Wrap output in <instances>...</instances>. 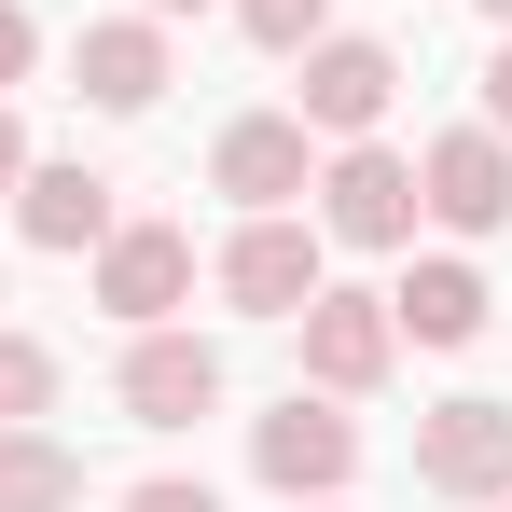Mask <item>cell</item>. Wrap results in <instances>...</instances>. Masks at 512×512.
<instances>
[{
  "mask_svg": "<svg viewBox=\"0 0 512 512\" xmlns=\"http://www.w3.org/2000/svg\"><path fill=\"white\" fill-rule=\"evenodd\" d=\"M305 194H319V236H346V250H402V236H416V167L374 153V139H346Z\"/></svg>",
  "mask_w": 512,
  "mask_h": 512,
  "instance_id": "6da1fadb",
  "label": "cell"
},
{
  "mask_svg": "<svg viewBox=\"0 0 512 512\" xmlns=\"http://www.w3.org/2000/svg\"><path fill=\"white\" fill-rule=\"evenodd\" d=\"M291 319H305V374H319L333 402H360V388H388V346H402V319H388V291H333V277H319V291H305Z\"/></svg>",
  "mask_w": 512,
  "mask_h": 512,
  "instance_id": "7a4b0ae2",
  "label": "cell"
},
{
  "mask_svg": "<svg viewBox=\"0 0 512 512\" xmlns=\"http://www.w3.org/2000/svg\"><path fill=\"white\" fill-rule=\"evenodd\" d=\"M416 208L443 222V236H499V222H512V139H499V125L429 139V153H416Z\"/></svg>",
  "mask_w": 512,
  "mask_h": 512,
  "instance_id": "3957f363",
  "label": "cell"
},
{
  "mask_svg": "<svg viewBox=\"0 0 512 512\" xmlns=\"http://www.w3.org/2000/svg\"><path fill=\"white\" fill-rule=\"evenodd\" d=\"M388 97H402V56H388V42H305V97H291V125H305V139H374Z\"/></svg>",
  "mask_w": 512,
  "mask_h": 512,
  "instance_id": "277c9868",
  "label": "cell"
},
{
  "mask_svg": "<svg viewBox=\"0 0 512 512\" xmlns=\"http://www.w3.org/2000/svg\"><path fill=\"white\" fill-rule=\"evenodd\" d=\"M180 291H194V236H180V222H111V236H97V305H111L125 333L180 319Z\"/></svg>",
  "mask_w": 512,
  "mask_h": 512,
  "instance_id": "5b68a950",
  "label": "cell"
},
{
  "mask_svg": "<svg viewBox=\"0 0 512 512\" xmlns=\"http://www.w3.org/2000/svg\"><path fill=\"white\" fill-rule=\"evenodd\" d=\"M416 485H443V499H499L512 485V402H429L416 416Z\"/></svg>",
  "mask_w": 512,
  "mask_h": 512,
  "instance_id": "8992f818",
  "label": "cell"
},
{
  "mask_svg": "<svg viewBox=\"0 0 512 512\" xmlns=\"http://www.w3.org/2000/svg\"><path fill=\"white\" fill-rule=\"evenodd\" d=\"M250 471L277 485V499H333L346 471H360V429H346L333 402H305V388H291V402L250 429Z\"/></svg>",
  "mask_w": 512,
  "mask_h": 512,
  "instance_id": "52a82bcc",
  "label": "cell"
},
{
  "mask_svg": "<svg viewBox=\"0 0 512 512\" xmlns=\"http://www.w3.org/2000/svg\"><path fill=\"white\" fill-rule=\"evenodd\" d=\"M125 416H139V429H194V416H222V346L153 319V333L125 346Z\"/></svg>",
  "mask_w": 512,
  "mask_h": 512,
  "instance_id": "ba28073f",
  "label": "cell"
},
{
  "mask_svg": "<svg viewBox=\"0 0 512 512\" xmlns=\"http://www.w3.org/2000/svg\"><path fill=\"white\" fill-rule=\"evenodd\" d=\"M319 291V222H291V208H250V236L222 250V305H250V319H291Z\"/></svg>",
  "mask_w": 512,
  "mask_h": 512,
  "instance_id": "9c48e42d",
  "label": "cell"
},
{
  "mask_svg": "<svg viewBox=\"0 0 512 512\" xmlns=\"http://www.w3.org/2000/svg\"><path fill=\"white\" fill-rule=\"evenodd\" d=\"M70 84H84L97 111H153V97H167V14H111V28H84V42H70Z\"/></svg>",
  "mask_w": 512,
  "mask_h": 512,
  "instance_id": "30bf717a",
  "label": "cell"
},
{
  "mask_svg": "<svg viewBox=\"0 0 512 512\" xmlns=\"http://www.w3.org/2000/svg\"><path fill=\"white\" fill-rule=\"evenodd\" d=\"M208 180H222L236 208H291V194H305L319 167H305V125H291V111H250V125H222Z\"/></svg>",
  "mask_w": 512,
  "mask_h": 512,
  "instance_id": "8fae6325",
  "label": "cell"
},
{
  "mask_svg": "<svg viewBox=\"0 0 512 512\" xmlns=\"http://www.w3.org/2000/svg\"><path fill=\"white\" fill-rule=\"evenodd\" d=\"M14 222H28V250H97L111 236V180L70 153V167H28L14 180Z\"/></svg>",
  "mask_w": 512,
  "mask_h": 512,
  "instance_id": "7c38bea8",
  "label": "cell"
},
{
  "mask_svg": "<svg viewBox=\"0 0 512 512\" xmlns=\"http://www.w3.org/2000/svg\"><path fill=\"white\" fill-rule=\"evenodd\" d=\"M388 319H402L416 346H471L485 333V277H471V263H416V277L388 291Z\"/></svg>",
  "mask_w": 512,
  "mask_h": 512,
  "instance_id": "4fadbf2b",
  "label": "cell"
},
{
  "mask_svg": "<svg viewBox=\"0 0 512 512\" xmlns=\"http://www.w3.org/2000/svg\"><path fill=\"white\" fill-rule=\"evenodd\" d=\"M84 499V457L56 429H0V512H70Z\"/></svg>",
  "mask_w": 512,
  "mask_h": 512,
  "instance_id": "5bb4252c",
  "label": "cell"
},
{
  "mask_svg": "<svg viewBox=\"0 0 512 512\" xmlns=\"http://www.w3.org/2000/svg\"><path fill=\"white\" fill-rule=\"evenodd\" d=\"M236 28L263 56H305V42H333V0H236Z\"/></svg>",
  "mask_w": 512,
  "mask_h": 512,
  "instance_id": "9a60e30c",
  "label": "cell"
},
{
  "mask_svg": "<svg viewBox=\"0 0 512 512\" xmlns=\"http://www.w3.org/2000/svg\"><path fill=\"white\" fill-rule=\"evenodd\" d=\"M56 402V346H28V333H0V429H28Z\"/></svg>",
  "mask_w": 512,
  "mask_h": 512,
  "instance_id": "2e32d148",
  "label": "cell"
},
{
  "mask_svg": "<svg viewBox=\"0 0 512 512\" xmlns=\"http://www.w3.org/2000/svg\"><path fill=\"white\" fill-rule=\"evenodd\" d=\"M125 512H222V499H208V485H180V471H167V485H125Z\"/></svg>",
  "mask_w": 512,
  "mask_h": 512,
  "instance_id": "e0dca14e",
  "label": "cell"
},
{
  "mask_svg": "<svg viewBox=\"0 0 512 512\" xmlns=\"http://www.w3.org/2000/svg\"><path fill=\"white\" fill-rule=\"evenodd\" d=\"M28 56H42V28H28V14L0 0V84H28Z\"/></svg>",
  "mask_w": 512,
  "mask_h": 512,
  "instance_id": "ac0fdd59",
  "label": "cell"
},
{
  "mask_svg": "<svg viewBox=\"0 0 512 512\" xmlns=\"http://www.w3.org/2000/svg\"><path fill=\"white\" fill-rule=\"evenodd\" d=\"M485 125H499V139H512V42H499V56H485Z\"/></svg>",
  "mask_w": 512,
  "mask_h": 512,
  "instance_id": "d6986e66",
  "label": "cell"
},
{
  "mask_svg": "<svg viewBox=\"0 0 512 512\" xmlns=\"http://www.w3.org/2000/svg\"><path fill=\"white\" fill-rule=\"evenodd\" d=\"M14 180H28V139H14V111H0V194H14Z\"/></svg>",
  "mask_w": 512,
  "mask_h": 512,
  "instance_id": "ffe728a7",
  "label": "cell"
},
{
  "mask_svg": "<svg viewBox=\"0 0 512 512\" xmlns=\"http://www.w3.org/2000/svg\"><path fill=\"white\" fill-rule=\"evenodd\" d=\"M139 14H208V0H139Z\"/></svg>",
  "mask_w": 512,
  "mask_h": 512,
  "instance_id": "44dd1931",
  "label": "cell"
},
{
  "mask_svg": "<svg viewBox=\"0 0 512 512\" xmlns=\"http://www.w3.org/2000/svg\"><path fill=\"white\" fill-rule=\"evenodd\" d=\"M485 14H499V28H512V0H485Z\"/></svg>",
  "mask_w": 512,
  "mask_h": 512,
  "instance_id": "7402d4cb",
  "label": "cell"
},
{
  "mask_svg": "<svg viewBox=\"0 0 512 512\" xmlns=\"http://www.w3.org/2000/svg\"><path fill=\"white\" fill-rule=\"evenodd\" d=\"M305 512H346V499H305Z\"/></svg>",
  "mask_w": 512,
  "mask_h": 512,
  "instance_id": "603a6c76",
  "label": "cell"
}]
</instances>
